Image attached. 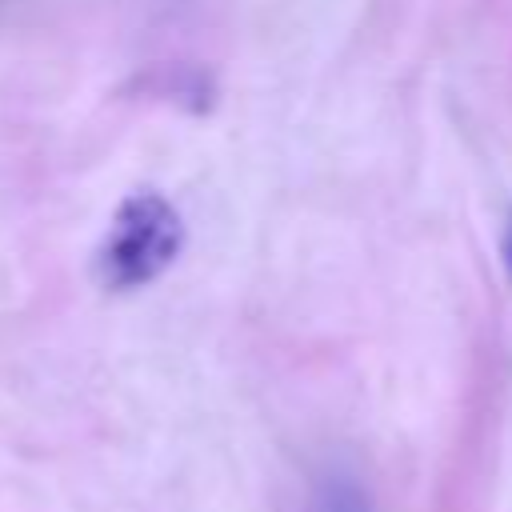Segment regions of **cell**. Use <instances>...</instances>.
<instances>
[{"label":"cell","mask_w":512,"mask_h":512,"mask_svg":"<svg viewBox=\"0 0 512 512\" xmlns=\"http://www.w3.org/2000/svg\"><path fill=\"white\" fill-rule=\"evenodd\" d=\"M504 264H508V276H512V228H508V240H504Z\"/></svg>","instance_id":"7a4b0ae2"},{"label":"cell","mask_w":512,"mask_h":512,"mask_svg":"<svg viewBox=\"0 0 512 512\" xmlns=\"http://www.w3.org/2000/svg\"><path fill=\"white\" fill-rule=\"evenodd\" d=\"M184 224L180 212L160 192H132L120 200L112 228L96 252V276L112 292L152 284L180 252Z\"/></svg>","instance_id":"6da1fadb"}]
</instances>
